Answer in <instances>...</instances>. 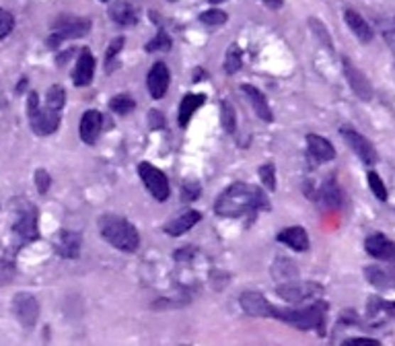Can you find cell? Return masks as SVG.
<instances>
[{
  "mask_svg": "<svg viewBox=\"0 0 395 346\" xmlns=\"http://www.w3.org/2000/svg\"><path fill=\"white\" fill-rule=\"evenodd\" d=\"M344 345H348V346H356V345L379 346L381 342H379V340H375V338H348V340H344Z\"/></svg>",
  "mask_w": 395,
  "mask_h": 346,
  "instance_id": "b9f144b4",
  "label": "cell"
},
{
  "mask_svg": "<svg viewBox=\"0 0 395 346\" xmlns=\"http://www.w3.org/2000/svg\"><path fill=\"white\" fill-rule=\"evenodd\" d=\"M241 91H243V95L249 99L251 108L256 110L257 117H261L264 122H272V120H274V114H272V110H270L266 97H264V93H261L259 89H256L254 85H243Z\"/></svg>",
  "mask_w": 395,
  "mask_h": 346,
  "instance_id": "44dd1931",
  "label": "cell"
},
{
  "mask_svg": "<svg viewBox=\"0 0 395 346\" xmlns=\"http://www.w3.org/2000/svg\"><path fill=\"white\" fill-rule=\"evenodd\" d=\"M169 68H167V64L165 62H157L153 68H151V73H148V77H146V87H148V93L153 99H161V97L167 93V89H169Z\"/></svg>",
  "mask_w": 395,
  "mask_h": 346,
  "instance_id": "4fadbf2b",
  "label": "cell"
},
{
  "mask_svg": "<svg viewBox=\"0 0 395 346\" xmlns=\"http://www.w3.org/2000/svg\"><path fill=\"white\" fill-rule=\"evenodd\" d=\"M239 303H241V309H243L247 315H251V318H268L270 303H268V299H266L261 293L245 290V293H241Z\"/></svg>",
  "mask_w": 395,
  "mask_h": 346,
  "instance_id": "2e32d148",
  "label": "cell"
},
{
  "mask_svg": "<svg viewBox=\"0 0 395 346\" xmlns=\"http://www.w3.org/2000/svg\"><path fill=\"white\" fill-rule=\"evenodd\" d=\"M50 184H52V177L45 169H38L36 172V186H38V192L45 194L50 190Z\"/></svg>",
  "mask_w": 395,
  "mask_h": 346,
  "instance_id": "ab89813d",
  "label": "cell"
},
{
  "mask_svg": "<svg viewBox=\"0 0 395 346\" xmlns=\"http://www.w3.org/2000/svg\"><path fill=\"white\" fill-rule=\"evenodd\" d=\"M259 177H261V184L268 188V190H276V172H274V165H261L259 167Z\"/></svg>",
  "mask_w": 395,
  "mask_h": 346,
  "instance_id": "836d02e7",
  "label": "cell"
},
{
  "mask_svg": "<svg viewBox=\"0 0 395 346\" xmlns=\"http://www.w3.org/2000/svg\"><path fill=\"white\" fill-rule=\"evenodd\" d=\"M198 194H200V186L194 184V182H185L183 184V188H181V198L185 200V202H194L198 198Z\"/></svg>",
  "mask_w": 395,
  "mask_h": 346,
  "instance_id": "60d3db41",
  "label": "cell"
},
{
  "mask_svg": "<svg viewBox=\"0 0 395 346\" xmlns=\"http://www.w3.org/2000/svg\"><path fill=\"white\" fill-rule=\"evenodd\" d=\"M101 128H103V115L99 114L97 110L85 112L80 117V140L85 145H95L99 135H101Z\"/></svg>",
  "mask_w": 395,
  "mask_h": 346,
  "instance_id": "5bb4252c",
  "label": "cell"
},
{
  "mask_svg": "<svg viewBox=\"0 0 395 346\" xmlns=\"http://www.w3.org/2000/svg\"><path fill=\"white\" fill-rule=\"evenodd\" d=\"M278 297H282L288 303H303L309 299H315L323 293V288L317 283H286L276 288Z\"/></svg>",
  "mask_w": 395,
  "mask_h": 346,
  "instance_id": "52a82bcc",
  "label": "cell"
},
{
  "mask_svg": "<svg viewBox=\"0 0 395 346\" xmlns=\"http://www.w3.org/2000/svg\"><path fill=\"white\" fill-rule=\"evenodd\" d=\"M321 198L330 204V206H340L342 204V192L337 188L336 179H328L321 188Z\"/></svg>",
  "mask_w": 395,
  "mask_h": 346,
  "instance_id": "f1b7e54d",
  "label": "cell"
},
{
  "mask_svg": "<svg viewBox=\"0 0 395 346\" xmlns=\"http://www.w3.org/2000/svg\"><path fill=\"white\" fill-rule=\"evenodd\" d=\"M171 50V38L165 31H158L157 38L146 43V52H169Z\"/></svg>",
  "mask_w": 395,
  "mask_h": 346,
  "instance_id": "1f68e13d",
  "label": "cell"
},
{
  "mask_svg": "<svg viewBox=\"0 0 395 346\" xmlns=\"http://www.w3.org/2000/svg\"><path fill=\"white\" fill-rule=\"evenodd\" d=\"M344 19L348 23V27L352 29V33H355L356 38L360 39L362 43H369V41L373 39V29H371V25H369L367 21L362 19V15H358L356 11L348 9V11L344 13Z\"/></svg>",
  "mask_w": 395,
  "mask_h": 346,
  "instance_id": "cb8c5ba5",
  "label": "cell"
},
{
  "mask_svg": "<svg viewBox=\"0 0 395 346\" xmlns=\"http://www.w3.org/2000/svg\"><path fill=\"white\" fill-rule=\"evenodd\" d=\"M309 27L313 29V33L317 36V39H321L330 50H334V43H332V38H330V33H328V29H325V25L323 23H319L317 19H309Z\"/></svg>",
  "mask_w": 395,
  "mask_h": 346,
  "instance_id": "d590c367",
  "label": "cell"
},
{
  "mask_svg": "<svg viewBox=\"0 0 395 346\" xmlns=\"http://www.w3.org/2000/svg\"><path fill=\"white\" fill-rule=\"evenodd\" d=\"M148 115H151V128H161V126L165 124V120H163V114H161V112H155V110H153Z\"/></svg>",
  "mask_w": 395,
  "mask_h": 346,
  "instance_id": "7bdbcfd3",
  "label": "cell"
},
{
  "mask_svg": "<svg viewBox=\"0 0 395 346\" xmlns=\"http://www.w3.org/2000/svg\"><path fill=\"white\" fill-rule=\"evenodd\" d=\"M241 64H243V58H241V48L233 43V46L227 50V56H224V68H227V73H229V75H235L239 68H241Z\"/></svg>",
  "mask_w": 395,
  "mask_h": 346,
  "instance_id": "f546056e",
  "label": "cell"
},
{
  "mask_svg": "<svg viewBox=\"0 0 395 346\" xmlns=\"http://www.w3.org/2000/svg\"><path fill=\"white\" fill-rule=\"evenodd\" d=\"M103 2H107V0H103Z\"/></svg>",
  "mask_w": 395,
  "mask_h": 346,
  "instance_id": "7dc6e473",
  "label": "cell"
},
{
  "mask_svg": "<svg viewBox=\"0 0 395 346\" xmlns=\"http://www.w3.org/2000/svg\"><path fill=\"white\" fill-rule=\"evenodd\" d=\"M200 212L198 211H188V212H181L179 216L175 219H171L169 223H165V227L163 231L167 233V235H171V237H179V235H183V233H188V231L192 229L194 225L200 223Z\"/></svg>",
  "mask_w": 395,
  "mask_h": 346,
  "instance_id": "ffe728a7",
  "label": "cell"
},
{
  "mask_svg": "<svg viewBox=\"0 0 395 346\" xmlns=\"http://www.w3.org/2000/svg\"><path fill=\"white\" fill-rule=\"evenodd\" d=\"M325 311L328 305L325 303H315L305 309H286L276 308L270 303V311L268 318L280 320L288 326L298 327V330H319V334L323 332V324H325Z\"/></svg>",
  "mask_w": 395,
  "mask_h": 346,
  "instance_id": "3957f363",
  "label": "cell"
},
{
  "mask_svg": "<svg viewBox=\"0 0 395 346\" xmlns=\"http://www.w3.org/2000/svg\"><path fill=\"white\" fill-rule=\"evenodd\" d=\"M139 175L142 179V184L146 186V190L151 192V196L157 200V202H165L171 194V188H169V179L167 175L157 169L155 165L151 163H140L139 165Z\"/></svg>",
  "mask_w": 395,
  "mask_h": 346,
  "instance_id": "5b68a950",
  "label": "cell"
},
{
  "mask_svg": "<svg viewBox=\"0 0 395 346\" xmlns=\"http://www.w3.org/2000/svg\"><path fill=\"white\" fill-rule=\"evenodd\" d=\"M206 101V95H202V93H190V95H185L181 99V103H179V124H181V128H185L188 126V122L192 120V115L196 114L198 108H202V103Z\"/></svg>",
  "mask_w": 395,
  "mask_h": 346,
  "instance_id": "d4e9b609",
  "label": "cell"
},
{
  "mask_svg": "<svg viewBox=\"0 0 395 346\" xmlns=\"http://www.w3.org/2000/svg\"><path fill=\"white\" fill-rule=\"evenodd\" d=\"M383 38H385L387 46L391 48V52L395 54V31H385V33H383Z\"/></svg>",
  "mask_w": 395,
  "mask_h": 346,
  "instance_id": "ee69618b",
  "label": "cell"
},
{
  "mask_svg": "<svg viewBox=\"0 0 395 346\" xmlns=\"http://www.w3.org/2000/svg\"><path fill=\"white\" fill-rule=\"evenodd\" d=\"M109 15H112V19L116 21L118 25H134L136 23V11H134V6L130 4V2H126V0H118V2H114L112 4V9H109Z\"/></svg>",
  "mask_w": 395,
  "mask_h": 346,
  "instance_id": "484cf974",
  "label": "cell"
},
{
  "mask_svg": "<svg viewBox=\"0 0 395 346\" xmlns=\"http://www.w3.org/2000/svg\"><path fill=\"white\" fill-rule=\"evenodd\" d=\"M13 231L23 243H29V241L38 239V209L31 206V204H25L19 211V216L13 225Z\"/></svg>",
  "mask_w": 395,
  "mask_h": 346,
  "instance_id": "9c48e42d",
  "label": "cell"
},
{
  "mask_svg": "<svg viewBox=\"0 0 395 346\" xmlns=\"http://www.w3.org/2000/svg\"><path fill=\"white\" fill-rule=\"evenodd\" d=\"M342 62H344V75H346V80L350 83V87H352L356 97H360L362 101H371V99H373V85H371V80L364 77L348 58H344Z\"/></svg>",
  "mask_w": 395,
  "mask_h": 346,
  "instance_id": "8fae6325",
  "label": "cell"
},
{
  "mask_svg": "<svg viewBox=\"0 0 395 346\" xmlns=\"http://www.w3.org/2000/svg\"><path fill=\"white\" fill-rule=\"evenodd\" d=\"M99 231H101V237L112 243L114 248H118L121 251H132L139 250L140 246V235L136 227L121 219V216H116V214H105L99 219Z\"/></svg>",
  "mask_w": 395,
  "mask_h": 346,
  "instance_id": "7a4b0ae2",
  "label": "cell"
},
{
  "mask_svg": "<svg viewBox=\"0 0 395 346\" xmlns=\"http://www.w3.org/2000/svg\"><path fill=\"white\" fill-rule=\"evenodd\" d=\"M307 149H309V154L315 159L317 163H325V161H332L336 157V149L334 145L319 135H309L307 136Z\"/></svg>",
  "mask_w": 395,
  "mask_h": 346,
  "instance_id": "d6986e66",
  "label": "cell"
},
{
  "mask_svg": "<svg viewBox=\"0 0 395 346\" xmlns=\"http://www.w3.org/2000/svg\"><path fill=\"white\" fill-rule=\"evenodd\" d=\"M364 250L369 256H373L377 260L383 262H395V243L391 239H387L383 233H375L371 237H367L364 241Z\"/></svg>",
  "mask_w": 395,
  "mask_h": 346,
  "instance_id": "7c38bea8",
  "label": "cell"
},
{
  "mask_svg": "<svg viewBox=\"0 0 395 346\" xmlns=\"http://www.w3.org/2000/svg\"><path fill=\"white\" fill-rule=\"evenodd\" d=\"M261 2H264V4H266L268 9H274V11H276V9H280V6L284 4V0H261Z\"/></svg>",
  "mask_w": 395,
  "mask_h": 346,
  "instance_id": "f6af8a7d",
  "label": "cell"
},
{
  "mask_svg": "<svg viewBox=\"0 0 395 346\" xmlns=\"http://www.w3.org/2000/svg\"><path fill=\"white\" fill-rule=\"evenodd\" d=\"M13 29H15V17H13L9 11L0 9V39H4L6 36H11V33H13Z\"/></svg>",
  "mask_w": 395,
  "mask_h": 346,
  "instance_id": "e575fe53",
  "label": "cell"
},
{
  "mask_svg": "<svg viewBox=\"0 0 395 346\" xmlns=\"http://www.w3.org/2000/svg\"><path fill=\"white\" fill-rule=\"evenodd\" d=\"M109 108L119 115L130 114V112L134 110V99L130 95H116L109 101Z\"/></svg>",
  "mask_w": 395,
  "mask_h": 346,
  "instance_id": "4dcf8cb0",
  "label": "cell"
},
{
  "mask_svg": "<svg viewBox=\"0 0 395 346\" xmlns=\"http://www.w3.org/2000/svg\"><path fill=\"white\" fill-rule=\"evenodd\" d=\"M54 250L62 258L75 260L80 256V235L75 231L62 229L54 239Z\"/></svg>",
  "mask_w": 395,
  "mask_h": 346,
  "instance_id": "9a60e30c",
  "label": "cell"
},
{
  "mask_svg": "<svg viewBox=\"0 0 395 346\" xmlns=\"http://www.w3.org/2000/svg\"><path fill=\"white\" fill-rule=\"evenodd\" d=\"M200 21L204 25H222L227 21V13L224 11H218V9H212V11H206L200 15Z\"/></svg>",
  "mask_w": 395,
  "mask_h": 346,
  "instance_id": "8d00e7d4",
  "label": "cell"
},
{
  "mask_svg": "<svg viewBox=\"0 0 395 346\" xmlns=\"http://www.w3.org/2000/svg\"><path fill=\"white\" fill-rule=\"evenodd\" d=\"M27 114H29V124L33 132L40 136H50L58 130L60 126V112H54L50 108H41L38 93H31L27 101Z\"/></svg>",
  "mask_w": 395,
  "mask_h": 346,
  "instance_id": "277c9868",
  "label": "cell"
},
{
  "mask_svg": "<svg viewBox=\"0 0 395 346\" xmlns=\"http://www.w3.org/2000/svg\"><path fill=\"white\" fill-rule=\"evenodd\" d=\"M369 186H371V190L375 194L377 198L381 200V202H385L387 200V188H385V184H383V179L377 175L375 172L369 173Z\"/></svg>",
  "mask_w": 395,
  "mask_h": 346,
  "instance_id": "d6a6232c",
  "label": "cell"
},
{
  "mask_svg": "<svg viewBox=\"0 0 395 346\" xmlns=\"http://www.w3.org/2000/svg\"><path fill=\"white\" fill-rule=\"evenodd\" d=\"M208 2H215L217 4V2H224V0H208Z\"/></svg>",
  "mask_w": 395,
  "mask_h": 346,
  "instance_id": "bcb514c9",
  "label": "cell"
},
{
  "mask_svg": "<svg viewBox=\"0 0 395 346\" xmlns=\"http://www.w3.org/2000/svg\"><path fill=\"white\" fill-rule=\"evenodd\" d=\"M13 309H15V315L21 324L25 327H33L38 324V318H40V303L33 295L29 293H19L15 295L13 299Z\"/></svg>",
  "mask_w": 395,
  "mask_h": 346,
  "instance_id": "ba28073f",
  "label": "cell"
},
{
  "mask_svg": "<svg viewBox=\"0 0 395 346\" xmlns=\"http://www.w3.org/2000/svg\"><path fill=\"white\" fill-rule=\"evenodd\" d=\"M340 132H342V138L346 140V145L355 151L356 157H358L362 163H367L369 167L375 165L377 163L375 147H373L364 136L360 135V132H356L355 128H350V126H344Z\"/></svg>",
  "mask_w": 395,
  "mask_h": 346,
  "instance_id": "8992f818",
  "label": "cell"
},
{
  "mask_svg": "<svg viewBox=\"0 0 395 346\" xmlns=\"http://www.w3.org/2000/svg\"><path fill=\"white\" fill-rule=\"evenodd\" d=\"M278 241L288 246L295 251H307L309 250V235L303 227H288V229L278 233Z\"/></svg>",
  "mask_w": 395,
  "mask_h": 346,
  "instance_id": "603a6c76",
  "label": "cell"
},
{
  "mask_svg": "<svg viewBox=\"0 0 395 346\" xmlns=\"http://www.w3.org/2000/svg\"><path fill=\"white\" fill-rule=\"evenodd\" d=\"M364 276L377 288L395 287V266H367Z\"/></svg>",
  "mask_w": 395,
  "mask_h": 346,
  "instance_id": "7402d4cb",
  "label": "cell"
},
{
  "mask_svg": "<svg viewBox=\"0 0 395 346\" xmlns=\"http://www.w3.org/2000/svg\"><path fill=\"white\" fill-rule=\"evenodd\" d=\"M220 122H222V128L227 135H235L237 130V114H235V108L231 105V101H222L220 105Z\"/></svg>",
  "mask_w": 395,
  "mask_h": 346,
  "instance_id": "4316f807",
  "label": "cell"
},
{
  "mask_svg": "<svg viewBox=\"0 0 395 346\" xmlns=\"http://www.w3.org/2000/svg\"><path fill=\"white\" fill-rule=\"evenodd\" d=\"M15 278V266L6 260H0V285H9Z\"/></svg>",
  "mask_w": 395,
  "mask_h": 346,
  "instance_id": "f35d334b",
  "label": "cell"
},
{
  "mask_svg": "<svg viewBox=\"0 0 395 346\" xmlns=\"http://www.w3.org/2000/svg\"><path fill=\"white\" fill-rule=\"evenodd\" d=\"M124 48V38H118L112 41V46L107 48V54H105V64H107V68L112 70V66H114V60L118 58L119 50Z\"/></svg>",
  "mask_w": 395,
  "mask_h": 346,
  "instance_id": "74e56055",
  "label": "cell"
},
{
  "mask_svg": "<svg viewBox=\"0 0 395 346\" xmlns=\"http://www.w3.org/2000/svg\"><path fill=\"white\" fill-rule=\"evenodd\" d=\"M64 103H66V91L60 85H52L45 93V108L60 112L64 108Z\"/></svg>",
  "mask_w": 395,
  "mask_h": 346,
  "instance_id": "83f0119b",
  "label": "cell"
},
{
  "mask_svg": "<svg viewBox=\"0 0 395 346\" xmlns=\"http://www.w3.org/2000/svg\"><path fill=\"white\" fill-rule=\"evenodd\" d=\"M95 75V58L91 54V50H80L75 73H72V83L77 87H87Z\"/></svg>",
  "mask_w": 395,
  "mask_h": 346,
  "instance_id": "ac0fdd59",
  "label": "cell"
},
{
  "mask_svg": "<svg viewBox=\"0 0 395 346\" xmlns=\"http://www.w3.org/2000/svg\"><path fill=\"white\" fill-rule=\"evenodd\" d=\"M367 318H369L371 326H381L389 320H395V303L379 299V297H371V301L367 305Z\"/></svg>",
  "mask_w": 395,
  "mask_h": 346,
  "instance_id": "e0dca14e",
  "label": "cell"
},
{
  "mask_svg": "<svg viewBox=\"0 0 395 346\" xmlns=\"http://www.w3.org/2000/svg\"><path fill=\"white\" fill-rule=\"evenodd\" d=\"M91 31V21L85 17H60L54 25V39L85 38Z\"/></svg>",
  "mask_w": 395,
  "mask_h": 346,
  "instance_id": "30bf717a",
  "label": "cell"
},
{
  "mask_svg": "<svg viewBox=\"0 0 395 346\" xmlns=\"http://www.w3.org/2000/svg\"><path fill=\"white\" fill-rule=\"evenodd\" d=\"M266 206H268V198L259 188L237 182L218 196L215 211H217L218 216L239 219L243 214L256 212L259 209H266Z\"/></svg>",
  "mask_w": 395,
  "mask_h": 346,
  "instance_id": "6da1fadb",
  "label": "cell"
}]
</instances>
